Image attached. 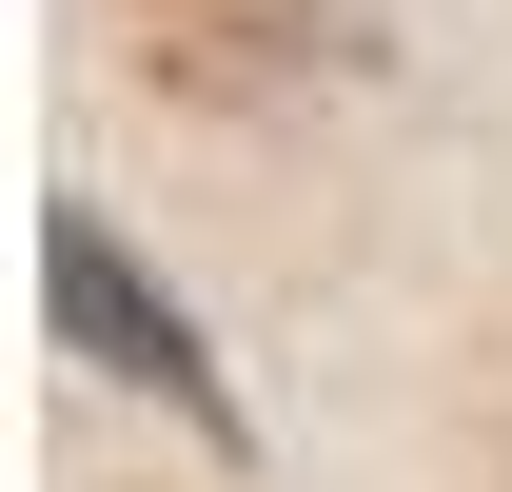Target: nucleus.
Returning <instances> with one entry per match:
<instances>
[{"instance_id":"f257e3e1","label":"nucleus","mask_w":512,"mask_h":492,"mask_svg":"<svg viewBox=\"0 0 512 492\" xmlns=\"http://www.w3.org/2000/svg\"><path fill=\"white\" fill-rule=\"evenodd\" d=\"M40 296H60V335H79L99 374H138V394H178V414L217 433V453H237V394H217V355H197V315H178V296H138V256L99 237L79 197L40 217Z\"/></svg>"}]
</instances>
